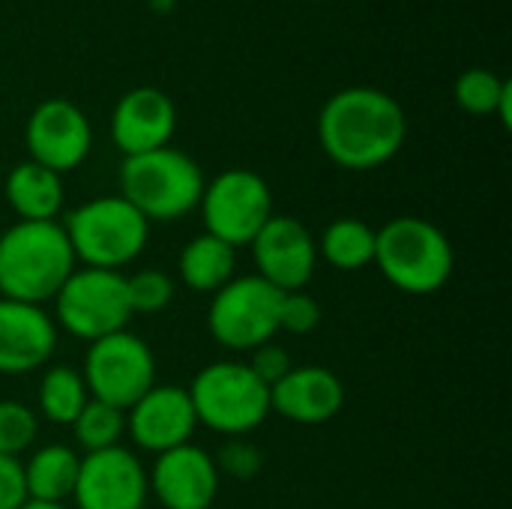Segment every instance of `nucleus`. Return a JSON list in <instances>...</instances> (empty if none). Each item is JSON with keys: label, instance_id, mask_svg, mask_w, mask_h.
<instances>
[{"label": "nucleus", "instance_id": "19", "mask_svg": "<svg viewBox=\"0 0 512 509\" xmlns=\"http://www.w3.org/2000/svg\"><path fill=\"white\" fill-rule=\"evenodd\" d=\"M6 201L18 222H54L63 207V180L60 174L27 159L9 171Z\"/></svg>", "mask_w": 512, "mask_h": 509}, {"label": "nucleus", "instance_id": "17", "mask_svg": "<svg viewBox=\"0 0 512 509\" xmlns=\"http://www.w3.org/2000/svg\"><path fill=\"white\" fill-rule=\"evenodd\" d=\"M57 345V324L42 306L0 297V375L45 366Z\"/></svg>", "mask_w": 512, "mask_h": 509}, {"label": "nucleus", "instance_id": "11", "mask_svg": "<svg viewBox=\"0 0 512 509\" xmlns=\"http://www.w3.org/2000/svg\"><path fill=\"white\" fill-rule=\"evenodd\" d=\"M30 162L63 174L78 168L93 144L87 114L69 99H45L33 108L24 129Z\"/></svg>", "mask_w": 512, "mask_h": 509}, {"label": "nucleus", "instance_id": "28", "mask_svg": "<svg viewBox=\"0 0 512 509\" xmlns=\"http://www.w3.org/2000/svg\"><path fill=\"white\" fill-rule=\"evenodd\" d=\"M321 324V306L315 297L303 294V291H291L282 294L279 303V330L294 333V336H306Z\"/></svg>", "mask_w": 512, "mask_h": 509}, {"label": "nucleus", "instance_id": "21", "mask_svg": "<svg viewBox=\"0 0 512 509\" xmlns=\"http://www.w3.org/2000/svg\"><path fill=\"white\" fill-rule=\"evenodd\" d=\"M237 249L222 243L213 234H198L192 237L183 252H180V279L186 288L201 291V294H216L234 279V264H237Z\"/></svg>", "mask_w": 512, "mask_h": 509}, {"label": "nucleus", "instance_id": "14", "mask_svg": "<svg viewBox=\"0 0 512 509\" xmlns=\"http://www.w3.org/2000/svg\"><path fill=\"white\" fill-rule=\"evenodd\" d=\"M198 417L189 399V390H180L174 384H153L126 417V429L132 441L147 453H168L174 447L192 444Z\"/></svg>", "mask_w": 512, "mask_h": 509}, {"label": "nucleus", "instance_id": "24", "mask_svg": "<svg viewBox=\"0 0 512 509\" xmlns=\"http://www.w3.org/2000/svg\"><path fill=\"white\" fill-rule=\"evenodd\" d=\"M72 432H75V441L84 453L117 447L123 432H126V411L111 408V405L96 402V399H87V405L81 408V414L72 423Z\"/></svg>", "mask_w": 512, "mask_h": 509}, {"label": "nucleus", "instance_id": "4", "mask_svg": "<svg viewBox=\"0 0 512 509\" xmlns=\"http://www.w3.org/2000/svg\"><path fill=\"white\" fill-rule=\"evenodd\" d=\"M204 195V174L192 156L159 147L126 156L120 168V198H126L147 222H174L192 213Z\"/></svg>", "mask_w": 512, "mask_h": 509}, {"label": "nucleus", "instance_id": "27", "mask_svg": "<svg viewBox=\"0 0 512 509\" xmlns=\"http://www.w3.org/2000/svg\"><path fill=\"white\" fill-rule=\"evenodd\" d=\"M39 432L36 414L21 402H0V456L18 459L24 450L33 447Z\"/></svg>", "mask_w": 512, "mask_h": 509}, {"label": "nucleus", "instance_id": "31", "mask_svg": "<svg viewBox=\"0 0 512 509\" xmlns=\"http://www.w3.org/2000/svg\"><path fill=\"white\" fill-rule=\"evenodd\" d=\"M27 501L24 465L12 456H0V509H21Z\"/></svg>", "mask_w": 512, "mask_h": 509}, {"label": "nucleus", "instance_id": "1", "mask_svg": "<svg viewBox=\"0 0 512 509\" xmlns=\"http://www.w3.org/2000/svg\"><path fill=\"white\" fill-rule=\"evenodd\" d=\"M405 135L402 105L378 87H345L327 99L318 117L324 153L348 171H372L390 162Z\"/></svg>", "mask_w": 512, "mask_h": 509}, {"label": "nucleus", "instance_id": "5", "mask_svg": "<svg viewBox=\"0 0 512 509\" xmlns=\"http://www.w3.org/2000/svg\"><path fill=\"white\" fill-rule=\"evenodd\" d=\"M66 240L75 261L96 270H117L132 264L150 234V222L120 195H105L81 204L66 216Z\"/></svg>", "mask_w": 512, "mask_h": 509}, {"label": "nucleus", "instance_id": "26", "mask_svg": "<svg viewBox=\"0 0 512 509\" xmlns=\"http://www.w3.org/2000/svg\"><path fill=\"white\" fill-rule=\"evenodd\" d=\"M126 297L132 315H156L174 300V282L162 270H138L126 279Z\"/></svg>", "mask_w": 512, "mask_h": 509}, {"label": "nucleus", "instance_id": "23", "mask_svg": "<svg viewBox=\"0 0 512 509\" xmlns=\"http://www.w3.org/2000/svg\"><path fill=\"white\" fill-rule=\"evenodd\" d=\"M87 399L90 393L84 387V378L72 366H51L39 381V411L48 423L72 426Z\"/></svg>", "mask_w": 512, "mask_h": 509}, {"label": "nucleus", "instance_id": "13", "mask_svg": "<svg viewBox=\"0 0 512 509\" xmlns=\"http://www.w3.org/2000/svg\"><path fill=\"white\" fill-rule=\"evenodd\" d=\"M147 492V471L117 444L81 456L72 498L78 509H144Z\"/></svg>", "mask_w": 512, "mask_h": 509}, {"label": "nucleus", "instance_id": "32", "mask_svg": "<svg viewBox=\"0 0 512 509\" xmlns=\"http://www.w3.org/2000/svg\"><path fill=\"white\" fill-rule=\"evenodd\" d=\"M21 509H66L63 504H42V501H27Z\"/></svg>", "mask_w": 512, "mask_h": 509}, {"label": "nucleus", "instance_id": "20", "mask_svg": "<svg viewBox=\"0 0 512 509\" xmlns=\"http://www.w3.org/2000/svg\"><path fill=\"white\" fill-rule=\"evenodd\" d=\"M81 456L66 444H48L30 456L24 465L27 498L42 504H63L75 492Z\"/></svg>", "mask_w": 512, "mask_h": 509}, {"label": "nucleus", "instance_id": "7", "mask_svg": "<svg viewBox=\"0 0 512 509\" xmlns=\"http://www.w3.org/2000/svg\"><path fill=\"white\" fill-rule=\"evenodd\" d=\"M57 324L84 342L123 333L132 321L126 276L117 270L81 267L57 291Z\"/></svg>", "mask_w": 512, "mask_h": 509}, {"label": "nucleus", "instance_id": "22", "mask_svg": "<svg viewBox=\"0 0 512 509\" xmlns=\"http://www.w3.org/2000/svg\"><path fill=\"white\" fill-rule=\"evenodd\" d=\"M321 255L336 270H363L375 261V228L354 216L336 219L321 237Z\"/></svg>", "mask_w": 512, "mask_h": 509}, {"label": "nucleus", "instance_id": "16", "mask_svg": "<svg viewBox=\"0 0 512 509\" xmlns=\"http://www.w3.org/2000/svg\"><path fill=\"white\" fill-rule=\"evenodd\" d=\"M177 129V108L168 93L156 87H135L120 96L111 114V138L123 156H141L168 147Z\"/></svg>", "mask_w": 512, "mask_h": 509}, {"label": "nucleus", "instance_id": "9", "mask_svg": "<svg viewBox=\"0 0 512 509\" xmlns=\"http://www.w3.org/2000/svg\"><path fill=\"white\" fill-rule=\"evenodd\" d=\"M201 216L207 234L219 237L231 249L249 246L258 231L273 216V195L261 174L246 168H231L204 183Z\"/></svg>", "mask_w": 512, "mask_h": 509}, {"label": "nucleus", "instance_id": "33", "mask_svg": "<svg viewBox=\"0 0 512 509\" xmlns=\"http://www.w3.org/2000/svg\"><path fill=\"white\" fill-rule=\"evenodd\" d=\"M318 3H324V0H318Z\"/></svg>", "mask_w": 512, "mask_h": 509}, {"label": "nucleus", "instance_id": "3", "mask_svg": "<svg viewBox=\"0 0 512 509\" xmlns=\"http://www.w3.org/2000/svg\"><path fill=\"white\" fill-rule=\"evenodd\" d=\"M384 279L402 294L426 297L441 291L453 276V246L429 219L399 216L375 231V261Z\"/></svg>", "mask_w": 512, "mask_h": 509}, {"label": "nucleus", "instance_id": "8", "mask_svg": "<svg viewBox=\"0 0 512 509\" xmlns=\"http://www.w3.org/2000/svg\"><path fill=\"white\" fill-rule=\"evenodd\" d=\"M279 303L282 291L261 276L231 279L213 294L207 315L210 336L228 351H255L279 333Z\"/></svg>", "mask_w": 512, "mask_h": 509}, {"label": "nucleus", "instance_id": "29", "mask_svg": "<svg viewBox=\"0 0 512 509\" xmlns=\"http://www.w3.org/2000/svg\"><path fill=\"white\" fill-rule=\"evenodd\" d=\"M213 462H216L219 474H228L234 480H252L261 471V453H258V447H252V444H246L240 438L228 441L219 450V459H213Z\"/></svg>", "mask_w": 512, "mask_h": 509}, {"label": "nucleus", "instance_id": "15", "mask_svg": "<svg viewBox=\"0 0 512 509\" xmlns=\"http://www.w3.org/2000/svg\"><path fill=\"white\" fill-rule=\"evenodd\" d=\"M147 486L165 509H210L219 495V468L201 447L183 444L156 456Z\"/></svg>", "mask_w": 512, "mask_h": 509}, {"label": "nucleus", "instance_id": "10", "mask_svg": "<svg viewBox=\"0 0 512 509\" xmlns=\"http://www.w3.org/2000/svg\"><path fill=\"white\" fill-rule=\"evenodd\" d=\"M81 378L90 399L129 411L156 384V360L144 339L123 330L90 342Z\"/></svg>", "mask_w": 512, "mask_h": 509}, {"label": "nucleus", "instance_id": "12", "mask_svg": "<svg viewBox=\"0 0 512 509\" xmlns=\"http://www.w3.org/2000/svg\"><path fill=\"white\" fill-rule=\"evenodd\" d=\"M249 246L258 276L276 291L291 294L309 285L318 264V243L300 219L273 213Z\"/></svg>", "mask_w": 512, "mask_h": 509}, {"label": "nucleus", "instance_id": "30", "mask_svg": "<svg viewBox=\"0 0 512 509\" xmlns=\"http://www.w3.org/2000/svg\"><path fill=\"white\" fill-rule=\"evenodd\" d=\"M246 366L252 369V375H255L264 387H276V384L294 369L291 354H288L282 345H276V342L258 345V348L252 351V363H246Z\"/></svg>", "mask_w": 512, "mask_h": 509}, {"label": "nucleus", "instance_id": "2", "mask_svg": "<svg viewBox=\"0 0 512 509\" xmlns=\"http://www.w3.org/2000/svg\"><path fill=\"white\" fill-rule=\"evenodd\" d=\"M75 255L57 222H15L0 234V297L42 306L75 270Z\"/></svg>", "mask_w": 512, "mask_h": 509}, {"label": "nucleus", "instance_id": "18", "mask_svg": "<svg viewBox=\"0 0 512 509\" xmlns=\"http://www.w3.org/2000/svg\"><path fill=\"white\" fill-rule=\"evenodd\" d=\"M342 405L345 387L336 372L324 366H294L276 387H270V411L300 426L327 423Z\"/></svg>", "mask_w": 512, "mask_h": 509}, {"label": "nucleus", "instance_id": "25", "mask_svg": "<svg viewBox=\"0 0 512 509\" xmlns=\"http://www.w3.org/2000/svg\"><path fill=\"white\" fill-rule=\"evenodd\" d=\"M510 90L512 84L507 78H498L489 69H468L456 78L453 96L462 111H468L474 117H486V114H498V108Z\"/></svg>", "mask_w": 512, "mask_h": 509}, {"label": "nucleus", "instance_id": "6", "mask_svg": "<svg viewBox=\"0 0 512 509\" xmlns=\"http://www.w3.org/2000/svg\"><path fill=\"white\" fill-rule=\"evenodd\" d=\"M189 399L201 426L234 438L249 435L270 414V387L246 363H210L195 375Z\"/></svg>", "mask_w": 512, "mask_h": 509}]
</instances>
